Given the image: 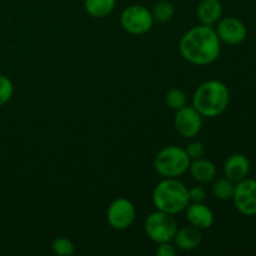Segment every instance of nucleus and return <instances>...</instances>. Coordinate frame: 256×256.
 <instances>
[{"instance_id": "1", "label": "nucleus", "mask_w": 256, "mask_h": 256, "mask_svg": "<svg viewBox=\"0 0 256 256\" xmlns=\"http://www.w3.org/2000/svg\"><path fill=\"white\" fill-rule=\"evenodd\" d=\"M182 56L198 66L212 64L222 52V42L212 26L199 25L188 30L179 42Z\"/></svg>"}, {"instance_id": "2", "label": "nucleus", "mask_w": 256, "mask_h": 256, "mask_svg": "<svg viewBox=\"0 0 256 256\" xmlns=\"http://www.w3.org/2000/svg\"><path fill=\"white\" fill-rule=\"evenodd\" d=\"M230 102L229 88L220 80H208L198 86L192 95V106L202 116L216 118L228 109Z\"/></svg>"}, {"instance_id": "3", "label": "nucleus", "mask_w": 256, "mask_h": 256, "mask_svg": "<svg viewBox=\"0 0 256 256\" xmlns=\"http://www.w3.org/2000/svg\"><path fill=\"white\" fill-rule=\"evenodd\" d=\"M152 202L159 212L179 214L190 204L189 189L178 178H164L152 192Z\"/></svg>"}, {"instance_id": "4", "label": "nucleus", "mask_w": 256, "mask_h": 256, "mask_svg": "<svg viewBox=\"0 0 256 256\" xmlns=\"http://www.w3.org/2000/svg\"><path fill=\"white\" fill-rule=\"evenodd\" d=\"M190 162L184 148L169 145L155 155L154 169L162 178H179L189 170Z\"/></svg>"}, {"instance_id": "5", "label": "nucleus", "mask_w": 256, "mask_h": 256, "mask_svg": "<svg viewBox=\"0 0 256 256\" xmlns=\"http://www.w3.org/2000/svg\"><path fill=\"white\" fill-rule=\"evenodd\" d=\"M144 229L150 240L162 244L172 242L178 232V222L172 215L156 210L146 218Z\"/></svg>"}, {"instance_id": "6", "label": "nucleus", "mask_w": 256, "mask_h": 256, "mask_svg": "<svg viewBox=\"0 0 256 256\" xmlns=\"http://www.w3.org/2000/svg\"><path fill=\"white\" fill-rule=\"evenodd\" d=\"M120 24L129 34L142 35L152 30L154 18L148 8L134 4L122 10L120 14Z\"/></svg>"}, {"instance_id": "7", "label": "nucleus", "mask_w": 256, "mask_h": 256, "mask_svg": "<svg viewBox=\"0 0 256 256\" xmlns=\"http://www.w3.org/2000/svg\"><path fill=\"white\" fill-rule=\"evenodd\" d=\"M136 210L134 204L126 198H118L109 205L106 219L110 226L115 230H126L134 222Z\"/></svg>"}, {"instance_id": "8", "label": "nucleus", "mask_w": 256, "mask_h": 256, "mask_svg": "<svg viewBox=\"0 0 256 256\" xmlns=\"http://www.w3.org/2000/svg\"><path fill=\"white\" fill-rule=\"evenodd\" d=\"M232 202L240 214L245 216L256 215V179L245 178L235 182Z\"/></svg>"}, {"instance_id": "9", "label": "nucleus", "mask_w": 256, "mask_h": 256, "mask_svg": "<svg viewBox=\"0 0 256 256\" xmlns=\"http://www.w3.org/2000/svg\"><path fill=\"white\" fill-rule=\"evenodd\" d=\"M174 128L180 136L185 139H192L198 136L202 128V116L194 106L185 105L176 110L174 118Z\"/></svg>"}, {"instance_id": "10", "label": "nucleus", "mask_w": 256, "mask_h": 256, "mask_svg": "<svg viewBox=\"0 0 256 256\" xmlns=\"http://www.w3.org/2000/svg\"><path fill=\"white\" fill-rule=\"evenodd\" d=\"M215 32L220 42L232 46L240 45L248 36V29L244 22L234 16L222 18L216 22Z\"/></svg>"}, {"instance_id": "11", "label": "nucleus", "mask_w": 256, "mask_h": 256, "mask_svg": "<svg viewBox=\"0 0 256 256\" xmlns=\"http://www.w3.org/2000/svg\"><path fill=\"white\" fill-rule=\"evenodd\" d=\"M184 212L188 222L202 232L210 229L214 224V212L204 202H190Z\"/></svg>"}, {"instance_id": "12", "label": "nucleus", "mask_w": 256, "mask_h": 256, "mask_svg": "<svg viewBox=\"0 0 256 256\" xmlns=\"http://www.w3.org/2000/svg\"><path fill=\"white\" fill-rule=\"evenodd\" d=\"M250 172V162L248 156L244 154H232L225 160L224 162V174L225 178L232 180V182H242V179L248 178Z\"/></svg>"}, {"instance_id": "13", "label": "nucleus", "mask_w": 256, "mask_h": 256, "mask_svg": "<svg viewBox=\"0 0 256 256\" xmlns=\"http://www.w3.org/2000/svg\"><path fill=\"white\" fill-rule=\"evenodd\" d=\"M202 239V230L196 229L189 224L186 226L178 229L172 240L175 242V246L178 249L182 250V252H192L200 246Z\"/></svg>"}, {"instance_id": "14", "label": "nucleus", "mask_w": 256, "mask_h": 256, "mask_svg": "<svg viewBox=\"0 0 256 256\" xmlns=\"http://www.w3.org/2000/svg\"><path fill=\"white\" fill-rule=\"evenodd\" d=\"M196 15L202 25L212 26L222 16V5L220 0H202L198 5Z\"/></svg>"}, {"instance_id": "15", "label": "nucleus", "mask_w": 256, "mask_h": 256, "mask_svg": "<svg viewBox=\"0 0 256 256\" xmlns=\"http://www.w3.org/2000/svg\"><path fill=\"white\" fill-rule=\"evenodd\" d=\"M189 170L192 172V179L198 182H202V184L212 182L216 176L215 164L212 160L204 159V158L192 160V162H190Z\"/></svg>"}, {"instance_id": "16", "label": "nucleus", "mask_w": 256, "mask_h": 256, "mask_svg": "<svg viewBox=\"0 0 256 256\" xmlns=\"http://www.w3.org/2000/svg\"><path fill=\"white\" fill-rule=\"evenodd\" d=\"M116 6V0H84V9L90 16L105 18Z\"/></svg>"}, {"instance_id": "17", "label": "nucleus", "mask_w": 256, "mask_h": 256, "mask_svg": "<svg viewBox=\"0 0 256 256\" xmlns=\"http://www.w3.org/2000/svg\"><path fill=\"white\" fill-rule=\"evenodd\" d=\"M235 189V182L229 180L228 178H220V179L215 180L212 184V194L218 200L222 202H228V200L232 199Z\"/></svg>"}, {"instance_id": "18", "label": "nucleus", "mask_w": 256, "mask_h": 256, "mask_svg": "<svg viewBox=\"0 0 256 256\" xmlns=\"http://www.w3.org/2000/svg\"><path fill=\"white\" fill-rule=\"evenodd\" d=\"M174 5L170 2H168V0H162V2H156L152 10L154 22H169V20H172V16H174Z\"/></svg>"}, {"instance_id": "19", "label": "nucleus", "mask_w": 256, "mask_h": 256, "mask_svg": "<svg viewBox=\"0 0 256 256\" xmlns=\"http://www.w3.org/2000/svg\"><path fill=\"white\" fill-rule=\"evenodd\" d=\"M165 102L172 110H179L186 105V94L179 88H172L165 95Z\"/></svg>"}, {"instance_id": "20", "label": "nucleus", "mask_w": 256, "mask_h": 256, "mask_svg": "<svg viewBox=\"0 0 256 256\" xmlns=\"http://www.w3.org/2000/svg\"><path fill=\"white\" fill-rule=\"evenodd\" d=\"M52 250L58 256H72L75 252V245L68 238H55L52 242Z\"/></svg>"}, {"instance_id": "21", "label": "nucleus", "mask_w": 256, "mask_h": 256, "mask_svg": "<svg viewBox=\"0 0 256 256\" xmlns=\"http://www.w3.org/2000/svg\"><path fill=\"white\" fill-rule=\"evenodd\" d=\"M14 94V85L12 80L0 74V106H4Z\"/></svg>"}, {"instance_id": "22", "label": "nucleus", "mask_w": 256, "mask_h": 256, "mask_svg": "<svg viewBox=\"0 0 256 256\" xmlns=\"http://www.w3.org/2000/svg\"><path fill=\"white\" fill-rule=\"evenodd\" d=\"M185 152H186L190 160H196L204 156L205 146L202 142L195 140V142H192L190 144H188V146L185 148Z\"/></svg>"}, {"instance_id": "23", "label": "nucleus", "mask_w": 256, "mask_h": 256, "mask_svg": "<svg viewBox=\"0 0 256 256\" xmlns=\"http://www.w3.org/2000/svg\"><path fill=\"white\" fill-rule=\"evenodd\" d=\"M206 199V192L202 186H194L189 189V200L190 202H204Z\"/></svg>"}, {"instance_id": "24", "label": "nucleus", "mask_w": 256, "mask_h": 256, "mask_svg": "<svg viewBox=\"0 0 256 256\" xmlns=\"http://www.w3.org/2000/svg\"><path fill=\"white\" fill-rule=\"evenodd\" d=\"M158 256H175L176 255V246L169 242H162L156 250Z\"/></svg>"}]
</instances>
